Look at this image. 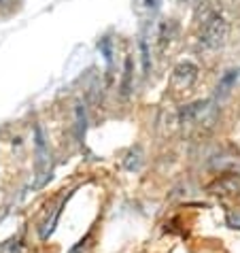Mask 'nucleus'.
<instances>
[{"label": "nucleus", "instance_id": "obj_1", "mask_svg": "<svg viewBox=\"0 0 240 253\" xmlns=\"http://www.w3.org/2000/svg\"><path fill=\"white\" fill-rule=\"evenodd\" d=\"M228 39V24H225L223 17H210L208 24L204 26V34H202V43L206 47H219L225 43Z\"/></svg>", "mask_w": 240, "mask_h": 253}]
</instances>
